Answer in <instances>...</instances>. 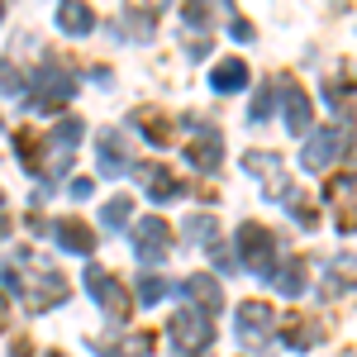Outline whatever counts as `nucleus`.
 Listing matches in <instances>:
<instances>
[{
	"mask_svg": "<svg viewBox=\"0 0 357 357\" xmlns=\"http://www.w3.org/2000/svg\"><path fill=\"white\" fill-rule=\"evenodd\" d=\"M72 91H77V77H72V72H62V67H38V72L29 77V105H33V110H62V105L72 100Z\"/></svg>",
	"mask_w": 357,
	"mask_h": 357,
	"instance_id": "f257e3e1",
	"label": "nucleus"
},
{
	"mask_svg": "<svg viewBox=\"0 0 357 357\" xmlns=\"http://www.w3.org/2000/svg\"><path fill=\"white\" fill-rule=\"evenodd\" d=\"M210 338H215L210 314H205V310H195V305H181V314L172 319V343H176L181 353H205V348H210Z\"/></svg>",
	"mask_w": 357,
	"mask_h": 357,
	"instance_id": "f03ea898",
	"label": "nucleus"
},
{
	"mask_svg": "<svg viewBox=\"0 0 357 357\" xmlns=\"http://www.w3.org/2000/svg\"><path fill=\"white\" fill-rule=\"evenodd\" d=\"M20 291H24L29 310H53V305L67 301L62 272H29V276H20Z\"/></svg>",
	"mask_w": 357,
	"mask_h": 357,
	"instance_id": "7ed1b4c3",
	"label": "nucleus"
},
{
	"mask_svg": "<svg viewBox=\"0 0 357 357\" xmlns=\"http://www.w3.org/2000/svg\"><path fill=\"white\" fill-rule=\"evenodd\" d=\"M238 252H243V267H252V272H262L272 281L276 262H272V234H267V229L243 224V229H238Z\"/></svg>",
	"mask_w": 357,
	"mask_h": 357,
	"instance_id": "20e7f679",
	"label": "nucleus"
},
{
	"mask_svg": "<svg viewBox=\"0 0 357 357\" xmlns=\"http://www.w3.org/2000/svg\"><path fill=\"white\" fill-rule=\"evenodd\" d=\"M134 248H138V262L158 267V262L167 257V248H172V229H167V220L148 215V220L138 224V234H134Z\"/></svg>",
	"mask_w": 357,
	"mask_h": 357,
	"instance_id": "39448f33",
	"label": "nucleus"
},
{
	"mask_svg": "<svg viewBox=\"0 0 357 357\" xmlns=\"http://www.w3.org/2000/svg\"><path fill=\"white\" fill-rule=\"evenodd\" d=\"M86 286L100 301V310H110V319H129V296H124V286L114 276H105L100 267H86Z\"/></svg>",
	"mask_w": 357,
	"mask_h": 357,
	"instance_id": "423d86ee",
	"label": "nucleus"
},
{
	"mask_svg": "<svg viewBox=\"0 0 357 357\" xmlns=\"http://www.w3.org/2000/svg\"><path fill=\"white\" fill-rule=\"evenodd\" d=\"M338 153H343V129H319L314 143L301 153V162H305V172H324Z\"/></svg>",
	"mask_w": 357,
	"mask_h": 357,
	"instance_id": "0eeeda50",
	"label": "nucleus"
},
{
	"mask_svg": "<svg viewBox=\"0 0 357 357\" xmlns=\"http://www.w3.org/2000/svg\"><path fill=\"white\" fill-rule=\"evenodd\" d=\"M329 200L338 205V229H357V176H333Z\"/></svg>",
	"mask_w": 357,
	"mask_h": 357,
	"instance_id": "6e6552de",
	"label": "nucleus"
},
{
	"mask_svg": "<svg viewBox=\"0 0 357 357\" xmlns=\"http://www.w3.org/2000/svg\"><path fill=\"white\" fill-rule=\"evenodd\" d=\"M53 238L67 248V252H77V257H91V252H96V229H86L82 220H62L53 229Z\"/></svg>",
	"mask_w": 357,
	"mask_h": 357,
	"instance_id": "1a4fd4ad",
	"label": "nucleus"
},
{
	"mask_svg": "<svg viewBox=\"0 0 357 357\" xmlns=\"http://www.w3.org/2000/svg\"><path fill=\"white\" fill-rule=\"evenodd\" d=\"M129 162H134V153H129V143H124V134H100V172L105 176H119V172H129Z\"/></svg>",
	"mask_w": 357,
	"mask_h": 357,
	"instance_id": "9d476101",
	"label": "nucleus"
},
{
	"mask_svg": "<svg viewBox=\"0 0 357 357\" xmlns=\"http://www.w3.org/2000/svg\"><path fill=\"white\" fill-rule=\"evenodd\" d=\"M267 329H272V305L248 301L243 310H238V338H243V343H257Z\"/></svg>",
	"mask_w": 357,
	"mask_h": 357,
	"instance_id": "9b49d317",
	"label": "nucleus"
},
{
	"mask_svg": "<svg viewBox=\"0 0 357 357\" xmlns=\"http://www.w3.org/2000/svg\"><path fill=\"white\" fill-rule=\"evenodd\" d=\"M57 24L67 29V33H77V38H82V33H91V29H96V10H91L86 0H62V5H57Z\"/></svg>",
	"mask_w": 357,
	"mask_h": 357,
	"instance_id": "f8f14e48",
	"label": "nucleus"
},
{
	"mask_svg": "<svg viewBox=\"0 0 357 357\" xmlns=\"http://www.w3.org/2000/svg\"><path fill=\"white\" fill-rule=\"evenodd\" d=\"M138 181H143V191L153 195V200H176V195H181V181H176L167 167H158V162L143 167V172H138Z\"/></svg>",
	"mask_w": 357,
	"mask_h": 357,
	"instance_id": "ddd939ff",
	"label": "nucleus"
},
{
	"mask_svg": "<svg viewBox=\"0 0 357 357\" xmlns=\"http://www.w3.org/2000/svg\"><path fill=\"white\" fill-rule=\"evenodd\" d=\"M181 291H186V296H195V310H205V314H210V310H215V305H220V281H215V276H186V281H181Z\"/></svg>",
	"mask_w": 357,
	"mask_h": 357,
	"instance_id": "4468645a",
	"label": "nucleus"
},
{
	"mask_svg": "<svg viewBox=\"0 0 357 357\" xmlns=\"http://www.w3.org/2000/svg\"><path fill=\"white\" fill-rule=\"evenodd\" d=\"M210 86H215V91H238V86H248V67L229 57V62H220V67L210 72Z\"/></svg>",
	"mask_w": 357,
	"mask_h": 357,
	"instance_id": "2eb2a0df",
	"label": "nucleus"
},
{
	"mask_svg": "<svg viewBox=\"0 0 357 357\" xmlns=\"http://www.w3.org/2000/svg\"><path fill=\"white\" fill-rule=\"evenodd\" d=\"M186 158H191L200 172H215L220 158H224V148L215 143V138H195V143H186Z\"/></svg>",
	"mask_w": 357,
	"mask_h": 357,
	"instance_id": "dca6fc26",
	"label": "nucleus"
},
{
	"mask_svg": "<svg viewBox=\"0 0 357 357\" xmlns=\"http://www.w3.org/2000/svg\"><path fill=\"white\" fill-rule=\"evenodd\" d=\"M286 129L291 134H310V100H305V91L286 96Z\"/></svg>",
	"mask_w": 357,
	"mask_h": 357,
	"instance_id": "f3484780",
	"label": "nucleus"
},
{
	"mask_svg": "<svg viewBox=\"0 0 357 357\" xmlns=\"http://www.w3.org/2000/svg\"><path fill=\"white\" fill-rule=\"evenodd\" d=\"M301 262H296V257H291V262H286V267H276L272 272V286L276 291H286V296H296V291H301Z\"/></svg>",
	"mask_w": 357,
	"mask_h": 357,
	"instance_id": "a211bd4d",
	"label": "nucleus"
},
{
	"mask_svg": "<svg viewBox=\"0 0 357 357\" xmlns=\"http://www.w3.org/2000/svg\"><path fill=\"white\" fill-rule=\"evenodd\" d=\"M286 343L291 348H310V343H319V333L310 319H286Z\"/></svg>",
	"mask_w": 357,
	"mask_h": 357,
	"instance_id": "6ab92c4d",
	"label": "nucleus"
},
{
	"mask_svg": "<svg viewBox=\"0 0 357 357\" xmlns=\"http://www.w3.org/2000/svg\"><path fill=\"white\" fill-rule=\"evenodd\" d=\"M129 210H134V200H129V195H114L110 205H105V215H100V220H105V229H124Z\"/></svg>",
	"mask_w": 357,
	"mask_h": 357,
	"instance_id": "aec40b11",
	"label": "nucleus"
},
{
	"mask_svg": "<svg viewBox=\"0 0 357 357\" xmlns=\"http://www.w3.org/2000/svg\"><path fill=\"white\" fill-rule=\"evenodd\" d=\"M162 296H172V286H167L162 276H143V281H138V301L143 305H158Z\"/></svg>",
	"mask_w": 357,
	"mask_h": 357,
	"instance_id": "412c9836",
	"label": "nucleus"
},
{
	"mask_svg": "<svg viewBox=\"0 0 357 357\" xmlns=\"http://www.w3.org/2000/svg\"><path fill=\"white\" fill-rule=\"evenodd\" d=\"M0 91H5V96H20V91H29L24 72H20L15 62H0Z\"/></svg>",
	"mask_w": 357,
	"mask_h": 357,
	"instance_id": "4be33fe9",
	"label": "nucleus"
},
{
	"mask_svg": "<svg viewBox=\"0 0 357 357\" xmlns=\"http://www.w3.org/2000/svg\"><path fill=\"white\" fill-rule=\"evenodd\" d=\"M91 195V181L86 176H72V200H86Z\"/></svg>",
	"mask_w": 357,
	"mask_h": 357,
	"instance_id": "5701e85b",
	"label": "nucleus"
},
{
	"mask_svg": "<svg viewBox=\"0 0 357 357\" xmlns=\"http://www.w3.org/2000/svg\"><path fill=\"white\" fill-rule=\"evenodd\" d=\"M10 357H33V348H29L24 338H15V348H10Z\"/></svg>",
	"mask_w": 357,
	"mask_h": 357,
	"instance_id": "b1692460",
	"label": "nucleus"
},
{
	"mask_svg": "<svg viewBox=\"0 0 357 357\" xmlns=\"http://www.w3.org/2000/svg\"><path fill=\"white\" fill-rule=\"evenodd\" d=\"M5 319H10V310H5V296H0V329H5Z\"/></svg>",
	"mask_w": 357,
	"mask_h": 357,
	"instance_id": "393cba45",
	"label": "nucleus"
},
{
	"mask_svg": "<svg viewBox=\"0 0 357 357\" xmlns=\"http://www.w3.org/2000/svg\"><path fill=\"white\" fill-rule=\"evenodd\" d=\"M5 229H10V224H5V220H0V238H5Z\"/></svg>",
	"mask_w": 357,
	"mask_h": 357,
	"instance_id": "a878e982",
	"label": "nucleus"
},
{
	"mask_svg": "<svg viewBox=\"0 0 357 357\" xmlns=\"http://www.w3.org/2000/svg\"><path fill=\"white\" fill-rule=\"evenodd\" d=\"M0 20H5V0H0Z\"/></svg>",
	"mask_w": 357,
	"mask_h": 357,
	"instance_id": "bb28decb",
	"label": "nucleus"
}]
</instances>
